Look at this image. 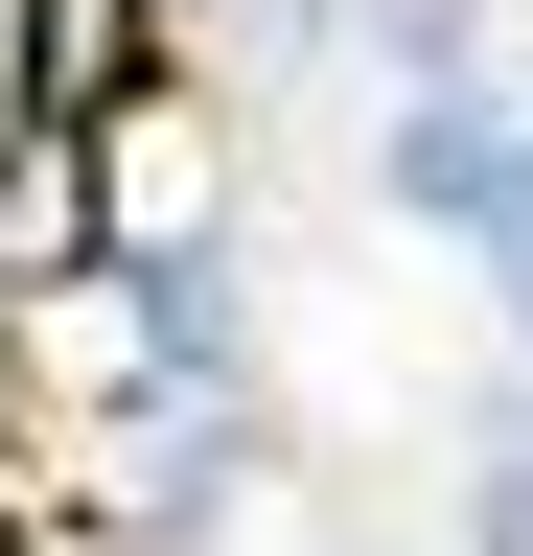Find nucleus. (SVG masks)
<instances>
[{"label":"nucleus","instance_id":"1","mask_svg":"<svg viewBox=\"0 0 533 556\" xmlns=\"http://www.w3.org/2000/svg\"><path fill=\"white\" fill-rule=\"evenodd\" d=\"M394 208H418V232H487V255H533V93H441L394 116Z\"/></svg>","mask_w":533,"mask_h":556},{"label":"nucleus","instance_id":"2","mask_svg":"<svg viewBox=\"0 0 533 556\" xmlns=\"http://www.w3.org/2000/svg\"><path fill=\"white\" fill-rule=\"evenodd\" d=\"M116 278V186H93V116H0V325Z\"/></svg>","mask_w":533,"mask_h":556},{"label":"nucleus","instance_id":"3","mask_svg":"<svg viewBox=\"0 0 533 556\" xmlns=\"http://www.w3.org/2000/svg\"><path fill=\"white\" fill-rule=\"evenodd\" d=\"M163 70V0H24V93L0 116H116Z\"/></svg>","mask_w":533,"mask_h":556},{"label":"nucleus","instance_id":"4","mask_svg":"<svg viewBox=\"0 0 533 556\" xmlns=\"http://www.w3.org/2000/svg\"><path fill=\"white\" fill-rule=\"evenodd\" d=\"M464 556H533V417L487 441V486H464Z\"/></svg>","mask_w":533,"mask_h":556},{"label":"nucleus","instance_id":"5","mask_svg":"<svg viewBox=\"0 0 533 556\" xmlns=\"http://www.w3.org/2000/svg\"><path fill=\"white\" fill-rule=\"evenodd\" d=\"M0 556H24V486H0Z\"/></svg>","mask_w":533,"mask_h":556}]
</instances>
